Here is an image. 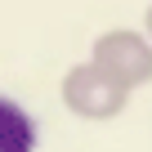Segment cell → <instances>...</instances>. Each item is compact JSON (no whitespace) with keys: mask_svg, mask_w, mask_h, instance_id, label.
I'll use <instances>...</instances> for the list:
<instances>
[{"mask_svg":"<svg viewBox=\"0 0 152 152\" xmlns=\"http://www.w3.org/2000/svg\"><path fill=\"white\" fill-rule=\"evenodd\" d=\"M148 40H152V9H148Z\"/></svg>","mask_w":152,"mask_h":152,"instance_id":"cell-4","label":"cell"},{"mask_svg":"<svg viewBox=\"0 0 152 152\" xmlns=\"http://www.w3.org/2000/svg\"><path fill=\"white\" fill-rule=\"evenodd\" d=\"M0 152H36V121L23 103L0 94Z\"/></svg>","mask_w":152,"mask_h":152,"instance_id":"cell-3","label":"cell"},{"mask_svg":"<svg viewBox=\"0 0 152 152\" xmlns=\"http://www.w3.org/2000/svg\"><path fill=\"white\" fill-rule=\"evenodd\" d=\"M90 63L107 76V81H116L121 90H139L152 81V40L139 36V31H103L94 40V54Z\"/></svg>","mask_w":152,"mask_h":152,"instance_id":"cell-1","label":"cell"},{"mask_svg":"<svg viewBox=\"0 0 152 152\" xmlns=\"http://www.w3.org/2000/svg\"><path fill=\"white\" fill-rule=\"evenodd\" d=\"M63 103L72 116H85V121H112L121 116V107L130 103V90H121L116 81L94 67V63H76L63 76Z\"/></svg>","mask_w":152,"mask_h":152,"instance_id":"cell-2","label":"cell"}]
</instances>
